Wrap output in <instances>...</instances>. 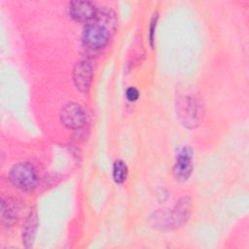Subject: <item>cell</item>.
Returning <instances> with one entry per match:
<instances>
[{
  "instance_id": "cell-1",
  "label": "cell",
  "mask_w": 249,
  "mask_h": 249,
  "mask_svg": "<svg viewBox=\"0 0 249 249\" xmlns=\"http://www.w3.org/2000/svg\"><path fill=\"white\" fill-rule=\"evenodd\" d=\"M117 18L111 10H98L94 18L89 21L82 33L84 45L91 50H100L109 42L115 32Z\"/></svg>"
},
{
  "instance_id": "cell-2",
  "label": "cell",
  "mask_w": 249,
  "mask_h": 249,
  "mask_svg": "<svg viewBox=\"0 0 249 249\" xmlns=\"http://www.w3.org/2000/svg\"><path fill=\"white\" fill-rule=\"evenodd\" d=\"M178 120L187 128L196 127L202 119V105L194 96H184L177 101Z\"/></svg>"
},
{
  "instance_id": "cell-3",
  "label": "cell",
  "mask_w": 249,
  "mask_h": 249,
  "mask_svg": "<svg viewBox=\"0 0 249 249\" xmlns=\"http://www.w3.org/2000/svg\"><path fill=\"white\" fill-rule=\"evenodd\" d=\"M191 200L188 197H184L178 201L173 209L167 212L158 213L155 220L163 229L180 227L188 220L191 213Z\"/></svg>"
},
{
  "instance_id": "cell-4",
  "label": "cell",
  "mask_w": 249,
  "mask_h": 249,
  "mask_svg": "<svg viewBox=\"0 0 249 249\" xmlns=\"http://www.w3.org/2000/svg\"><path fill=\"white\" fill-rule=\"evenodd\" d=\"M11 183L22 191L33 190L38 182V175L35 167L29 162H18L9 171Z\"/></svg>"
},
{
  "instance_id": "cell-5",
  "label": "cell",
  "mask_w": 249,
  "mask_h": 249,
  "mask_svg": "<svg viewBox=\"0 0 249 249\" xmlns=\"http://www.w3.org/2000/svg\"><path fill=\"white\" fill-rule=\"evenodd\" d=\"M193 172V150L184 145L177 149L173 164V175L176 181L186 182Z\"/></svg>"
},
{
  "instance_id": "cell-6",
  "label": "cell",
  "mask_w": 249,
  "mask_h": 249,
  "mask_svg": "<svg viewBox=\"0 0 249 249\" xmlns=\"http://www.w3.org/2000/svg\"><path fill=\"white\" fill-rule=\"evenodd\" d=\"M60 122L69 129H79L86 122V113L83 107L77 103L71 102L62 107L60 111Z\"/></svg>"
},
{
  "instance_id": "cell-7",
  "label": "cell",
  "mask_w": 249,
  "mask_h": 249,
  "mask_svg": "<svg viewBox=\"0 0 249 249\" xmlns=\"http://www.w3.org/2000/svg\"><path fill=\"white\" fill-rule=\"evenodd\" d=\"M68 15L71 18L78 22H87L89 23L91 21L96 13L97 9L95 8L94 4L89 1H72L68 4L67 7Z\"/></svg>"
},
{
  "instance_id": "cell-8",
  "label": "cell",
  "mask_w": 249,
  "mask_h": 249,
  "mask_svg": "<svg viewBox=\"0 0 249 249\" xmlns=\"http://www.w3.org/2000/svg\"><path fill=\"white\" fill-rule=\"evenodd\" d=\"M72 77L75 87L82 92H88L93 77L91 64L86 60L77 62L73 68Z\"/></svg>"
},
{
  "instance_id": "cell-9",
  "label": "cell",
  "mask_w": 249,
  "mask_h": 249,
  "mask_svg": "<svg viewBox=\"0 0 249 249\" xmlns=\"http://www.w3.org/2000/svg\"><path fill=\"white\" fill-rule=\"evenodd\" d=\"M20 208L14 199H2L1 201V222L3 225L10 227L18 219Z\"/></svg>"
},
{
  "instance_id": "cell-10",
  "label": "cell",
  "mask_w": 249,
  "mask_h": 249,
  "mask_svg": "<svg viewBox=\"0 0 249 249\" xmlns=\"http://www.w3.org/2000/svg\"><path fill=\"white\" fill-rule=\"evenodd\" d=\"M38 224L39 223H38L37 212L33 210L29 213L22 229V243L27 248L31 247L34 242L36 231L38 229Z\"/></svg>"
},
{
  "instance_id": "cell-11",
  "label": "cell",
  "mask_w": 249,
  "mask_h": 249,
  "mask_svg": "<svg viewBox=\"0 0 249 249\" xmlns=\"http://www.w3.org/2000/svg\"><path fill=\"white\" fill-rule=\"evenodd\" d=\"M112 175L115 183L117 184H123L126 180L128 175V168L124 160H117L114 161Z\"/></svg>"
},
{
  "instance_id": "cell-12",
  "label": "cell",
  "mask_w": 249,
  "mask_h": 249,
  "mask_svg": "<svg viewBox=\"0 0 249 249\" xmlns=\"http://www.w3.org/2000/svg\"><path fill=\"white\" fill-rule=\"evenodd\" d=\"M158 20H159V14L155 12L151 18L149 27H148V41L151 46V48L154 47L155 43V37H156V29L158 25Z\"/></svg>"
},
{
  "instance_id": "cell-13",
  "label": "cell",
  "mask_w": 249,
  "mask_h": 249,
  "mask_svg": "<svg viewBox=\"0 0 249 249\" xmlns=\"http://www.w3.org/2000/svg\"><path fill=\"white\" fill-rule=\"evenodd\" d=\"M125 97L129 102H135L139 98V91L136 88L134 87H129L127 88L125 91Z\"/></svg>"
}]
</instances>
